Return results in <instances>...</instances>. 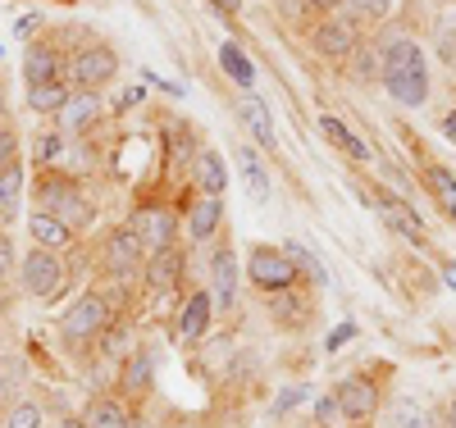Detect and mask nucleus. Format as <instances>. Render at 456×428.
Returning a JSON list of instances; mask_svg holds the SVG:
<instances>
[{
  "instance_id": "obj_11",
  "label": "nucleus",
  "mask_w": 456,
  "mask_h": 428,
  "mask_svg": "<svg viewBox=\"0 0 456 428\" xmlns=\"http://www.w3.org/2000/svg\"><path fill=\"white\" fill-rule=\"evenodd\" d=\"M28 232L37 238V246H42V251H64V246H73V228H69L64 219L46 214V210H37V214L28 219Z\"/></svg>"
},
{
  "instance_id": "obj_17",
  "label": "nucleus",
  "mask_w": 456,
  "mask_h": 428,
  "mask_svg": "<svg viewBox=\"0 0 456 428\" xmlns=\"http://www.w3.org/2000/svg\"><path fill=\"white\" fill-rule=\"evenodd\" d=\"M178 274H183V255L169 246V251H156L146 260V287L151 292H169L174 283H178Z\"/></svg>"
},
{
  "instance_id": "obj_41",
  "label": "nucleus",
  "mask_w": 456,
  "mask_h": 428,
  "mask_svg": "<svg viewBox=\"0 0 456 428\" xmlns=\"http://www.w3.org/2000/svg\"><path fill=\"white\" fill-rule=\"evenodd\" d=\"M352 337H356V324H342V328L329 337V346H342V342H352Z\"/></svg>"
},
{
  "instance_id": "obj_14",
  "label": "nucleus",
  "mask_w": 456,
  "mask_h": 428,
  "mask_svg": "<svg viewBox=\"0 0 456 428\" xmlns=\"http://www.w3.org/2000/svg\"><path fill=\"white\" fill-rule=\"evenodd\" d=\"M101 119V96L96 92H78V96H69V105L60 109V128L64 133H83Z\"/></svg>"
},
{
  "instance_id": "obj_24",
  "label": "nucleus",
  "mask_w": 456,
  "mask_h": 428,
  "mask_svg": "<svg viewBox=\"0 0 456 428\" xmlns=\"http://www.w3.org/2000/svg\"><path fill=\"white\" fill-rule=\"evenodd\" d=\"M320 133H324L338 150H347L352 160H370V146H365V141H361L347 124H342V119H329V114H324V119H320Z\"/></svg>"
},
{
  "instance_id": "obj_25",
  "label": "nucleus",
  "mask_w": 456,
  "mask_h": 428,
  "mask_svg": "<svg viewBox=\"0 0 456 428\" xmlns=\"http://www.w3.org/2000/svg\"><path fill=\"white\" fill-rule=\"evenodd\" d=\"M238 165H242V182H247V191H251V201H270V174H265V165L256 160V150H238Z\"/></svg>"
},
{
  "instance_id": "obj_15",
  "label": "nucleus",
  "mask_w": 456,
  "mask_h": 428,
  "mask_svg": "<svg viewBox=\"0 0 456 428\" xmlns=\"http://www.w3.org/2000/svg\"><path fill=\"white\" fill-rule=\"evenodd\" d=\"M238 114H242L247 133H251L265 150H274V146H279V137H274V119H270V109H265V101H260V96H242Z\"/></svg>"
},
{
  "instance_id": "obj_29",
  "label": "nucleus",
  "mask_w": 456,
  "mask_h": 428,
  "mask_svg": "<svg viewBox=\"0 0 456 428\" xmlns=\"http://www.w3.org/2000/svg\"><path fill=\"white\" fill-rule=\"evenodd\" d=\"M28 105H32L37 114H60V109L69 105V92H64V83H42V87H28Z\"/></svg>"
},
{
  "instance_id": "obj_30",
  "label": "nucleus",
  "mask_w": 456,
  "mask_h": 428,
  "mask_svg": "<svg viewBox=\"0 0 456 428\" xmlns=\"http://www.w3.org/2000/svg\"><path fill=\"white\" fill-rule=\"evenodd\" d=\"M219 64H224V73L233 77V83H242V87H251V77H256V69L247 64V55L233 46V42H224L219 46Z\"/></svg>"
},
{
  "instance_id": "obj_36",
  "label": "nucleus",
  "mask_w": 456,
  "mask_h": 428,
  "mask_svg": "<svg viewBox=\"0 0 456 428\" xmlns=\"http://www.w3.org/2000/svg\"><path fill=\"white\" fill-rule=\"evenodd\" d=\"M333 419H342V410H338V401H333V392H329V397H320V401H315V424H320V428H329Z\"/></svg>"
},
{
  "instance_id": "obj_18",
  "label": "nucleus",
  "mask_w": 456,
  "mask_h": 428,
  "mask_svg": "<svg viewBox=\"0 0 456 428\" xmlns=\"http://www.w3.org/2000/svg\"><path fill=\"white\" fill-rule=\"evenodd\" d=\"M124 392H133V397H146L151 392V383H156V356L151 351H133L128 360H124Z\"/></svg>"
},
{
  "instance_id": "obj_12",
  "label": "nucleus",
  "mask_w": 456,
  "mask_h": 428,
  "mask_svg": "<svg viewBox=\"0 0 456 428\" xmlns=\"http://www.w3.org/2000/svg\"><path fill=\"white\" fill-rule=\"evenodd\" d=\"M379 214H384V223L388 228H397L402 238H411V242H425V223H420V214H415L406 201H397V197H379Z\"/></svg>"
},
{
  "instance_id": "obj_35",
  "label": "nucleus",
  "mask_w": 456,
  "mask_h": 428,
  "mask_svg": "<svg viewBox=\"0 0 456 428\" xmlns=\"http://www.w3.org/2000/svg\"><path fill=\"white\" fill-rule=\"evenodd\" d=\"M306 397H311V387H288V392H283V397L274 401V419H283L288 410H297V406L306 401Z\"/></svg>"
},
{
  "instance_id": "obj_38",
  "label": "nucleus",
  "mask_w": 456,
  "mask_h": 428,
  "mask_svg": "<svg viewBox=\"0 0 456 428\" xmlns=\"http://www.w3.org/2000/svg\"><path fill=\"white\" fill-rule=\"evenodd\" d=\"M356 73H361V77H374V73H379V69H374V51H361V46H356ZM379 77H384V73H379Z\"/></svg>"
},
{
  "instance_id": "obj_33",
  "label": "nucleus",
  "mask_w": 456,
  "mask_h": 428,
  "mask_svg": "<svg viewBox=\"0 0 456 428\" xmlns=\"http://www.w3.org/2000/svg\"><path fill=\"white\" fill-rule=\"evenodd\" d=\"M101 351H105L110 360H128V324H110V328L101 333Z\"/></svg>"
},
{
  "instance_id": "obj_31",
  "label": "nucleus",
  "mask_w": 456,
  "mask_h": 428,
  "mask_svg": "<svg viewBox=\"0 0 456 428\" xmlns=\"http://www.w3.org/2000/svg\"><path fill=\"white\" fill-rule=\"evenodd\" d=\"M19 197H23V169H5L0 174V214H19Z\"/></svg>"
},
{
  "instance_id": "obj_20",
  "label": "nucleus",
  "mask_w": 456,
  "mask_h": 428,
  "mask_svg": "<svg viewBox=\"0 0 456 428\" xmlns=\"http://www.w3.org/2000/svg\"><path fill=\"white\" fill-rule=\"evenodd\" d=\"M219 219H224V201L219 197H197L192 210H187V232H192L197 242H206L210 232L219 228Z\"/></svg>"
},
{
  "instance_id": "obj_43",
  "label": "nucleus",
  "mask_w": 456,
  "mask_h": 428,
  "mask_svg": "<svg viewBox=\"0 0 456 428\" xmlns=\"http://www.w3.org/2000/svg\"><path fill=\"white\" fill-rule=\"evenodd\" d=\"M306 5H315V10H338L342 0H306Z\"/></svg>"
},
{
  "instance_id": "obj_42",
  "label": "nucleus",
  "mask_w": 456,
  "mask_h": 428,
  "mask_svg": "<svg viewBox=\"0 0 456 428\" xmlns=\"http://www.w3.org/2000/svg\"><path fill=\"white\" fill-rule=\"evenodd\" d=\"M443 283L456 292V260H447V264H443Z\"/></svg>"
},
{
  "instance_id": "obj_45",
  "label": "nucleus",
  "mask_w": 456,
  "mask_h": 428,
  "mask_svg": "<svg viewBox=\"0 0 456 428\" xmlns=\"http://www.w3.org/2000/svg\"><path fill=\"white\" fill-rule=\"evenodd\" d=\"M443 128H447V137H456V109H452L447 119H443Z\"/></svg>"
},
{
  "instance_id": "obj_13",
  "label": "nucleus",
  "mask_w": 456,
  "mask_h": 428,
  "mask_svg": "<svg viewBox=\"0 0 456 428\" xmlns=\"http://www.w3.org/2000/svg\"><path fill=\"white\" fill-rule=\"evenodd\" d=\"M210 333V292H192L178 315V337L183 342H201Z\"/></svg>"
},
{
  "instance_id": "obj_26",
  "label": "nucleus",
  "mask_w": 456,
  "mask_h": 428,
  "mask_svg": "<svg viewBox=\"0 0 456 428\" xmlns=\"http://www.w3.org/2000/svg\"><path fill=\"white\" fill-rule=\"evenodd\" d=\"M83 419H87V428H133V419H128V410H124L119 401H110V397H101V401H92Z\"/></svg>"
},
{
  "instance_id": "obj_37",
  "label": "nucleus",
  "mask_w": 456,
  "mask_h": 428,
  "mask_svg": "<svg viewBox=\"0 0 456 428\" xmlns=\"http://www.w3.org/2000/svg\"><path fill=\"white\" fill-rule=\"evenodd\" d=\"M14 274V246L5 242V238H0V283H5Z\"/></svg>"
},
{
  "instance_id": "obj_39",
  "label": "nucleus",
  "mask_w": 456,
  "mask_h": 428,
  "mask_svg": "<svg viewBox=\"0 0 456 428\" xmlns=\"http://www.w3.org/2000/svg\"><path fill=\"white\" fill-rule=\"evenodd\" d=\"M356 5H361L370 19H384V14L393 10V0H356Z\"/></svg>"
},
{
  "instance_id": "obj_16",
  "label": "nucleus",
  "mask_w": 456,
  "mask_h": 428,
  "mask_svg": "<svg viewBox=\"0 0 456 428\" xmlns=\"http://www.w3.org/2000/svg\"><path fill=\"white\" fill-rule=\"evenodd\" d=\"M60 51L55 46H32L28 60H23V73H28V87H42V83H60Z\"/></svg>"
},
{
  "instance_id": "obj_4",
  "label": "nucleus",
  "mask_w": 456,
  "mask_h": 428,
  "mask_svg": "<svg viewBox=\"0 0 456 428\" xmlns=\"http://www.w3.org/2000/svg\"><path fill=\"white\" fill-rule=\"evenodd\" d=\"M333 401H338L342 419L365 424V419L379 415V406H384V392H379V383H374V378L356 374V378H342V383L333 387Z\"/></svg>"
},
{
  "instance_id": "obj_32",
  "label": "nucleus",
  "mask_w": 456,
  "mask_h": 428,
  "mask_svg": "<svg viewBox=\"0 0 456 428\" xmlns=\"http://www.w3.org/2000/svg\"><path fill=\"white\" fill-rule=\"evenodd\" d=\"M0 428H42V410H37L32 401H14L5 410V419H0Z\"/></svg>"
},
{
  "instance_id": "obj_44",
  "label": "nucleus",
  "mask_w": 456,
  "mask_h": 428,
  "mask_svg": "<svg viewBox=\"0 0 456 428\" xmlns=\"http://www.w3.org/2000/svg\"><path fill=\"white\" fill-rule=\"evenodd\" d=\"M55 428H87V419H55Z\"/></svg>"
},
{
  "instance_id": "obj_40",
  "label": "nucleus",
  "mask_w": 456,
  "mask_h": 428,
  "mask_svg": "<svg viewBox=\"0 0 456 428\" xmlns=\"http://www.w3.org/2000/svg\"><path fill=\"white\" fill-rule=\"evenodd\" d=\"M60 150H64V137H46V141H42V150H37V155H42V165H51Z\"/></svg>"
},
{
  "instance_id": "obj_3",
  "label": "nucleus",
  "mask_w": 456,
  "mask_h": 428,
  "mask_svg": "<svg viewBox=\"0 0 456 428\" xmlns=\"http://www.w3.org/2000/svg\"><path fill=\"white\" fill-rule=\"evenodd\" d=\"M247 279L270 296V292H288V287H297V264L288 260V251L283 246H256L251 255H247Z\"/></svg>"
},
{
  "instance_id": "obj_34",
  "label": "nucleus",
  "mask_w": 456,
  "mask_h": 428,
  "mask_svg": "<svg viewBox=\"0 0 456 428\" xmlns=\"http://www.w3.org/2000/svg\"><path fill=\"white\" fill-rule=\"evenodd\" d=\"M19 165V137L10 128H0V174Z\"/></svg>"
},
{
  "instance_id": "obj_48",
  "label": "nucleus",
  "mask_w": 456,
  "mask_h": 428,
  "mask_svg": "<svg viewBox=\"0 0 456 428\" xmlns=\"http://www.w3.org/2000/svg\"><path fill=\"white\" fill-rule=\"evenodd\" d=\"M306 428H320V424H306Z\"/></svg>"
},
{
  "instance_id": "obj_10",
  "label": "nucleus",
  "mask_w": 456,
  "mask_h": 428,
  "mask_svg": "<svg viewBox=\"0 0 456 428\" xmlns=\"http://www.w3.org/2000/svg\"><path fill=\"white\" fill-rule=\"evenodd\" d=\"M356 46H361L356 28L347 19H329V23L315 28V51L329 55V60H347V55H356Z\"/></svg>"
},
{
  "instance_id": "obj_23",
  "label": "nucleus",
  "mask_w": 456,
  "mask_h": 428,
  "mask_svg": "<svg viewBox=\"0 0 456 428\" xmlns=\"http://www.w3.org/2000/svg\"><path fill=\"white\" fill-rule=\"evenodd\" d=\"M197 187H201V197H224L228 174H224V160H219L215 150H201L197 155Z\"/></svg>"
},
{
  "instance_id": "obj_7",
  "label": "nucleus",
  "mask_w": 456,
  "mask_h": 428,
  "mask_svg": "<svg viewBox=\"0 0 456 428\" xmlns=\"http://www.w3.org/2000/svg\"><path fill=\"white\" fill-rule=\"evenodd\" d=\"M105 269L114 279H133L137 269H146V246L133 228H114L105 242Z\"/></svg>"
},
{
  "instance_id": "obj_21",
  "label": "nucleus",
  "mask_w": 456,
  "mask_h": 428,
  "mask_svg": "<svg viewBox=\"0 0 456 428\" xmlns=\"http://www.w3.org/2000/svg\"><path fill=\"white\" fill-rule=\"evenodd\" d=\"M384 428H434L429 410L420 401H411V397H397L384 406Z\"/></svg>"
},
{
  "instance_id": "obj_28",
  "label": "nucleus",
  "mask_w": 456,
  "mask_h": 428,
  "mask_svg": "<svg viewBox=\"0 0 456 428\" xmlns=\"http://www.w3.org/2000/svg\"><path fill=\"white\" fill-rule=\"evenodd\" d=\"M283 251H288V260L297 264V274H306L315 287H329V274H324V264H320V255H315V251H306L301 242H288Z\"/></svg>"
},
{
  "instance_id": "obj_46",
  "label": "nucleus",
  "mask_w": 456,
  "mask_h": 428,
  "mask_svg": "<svg viewBox=\"0 0 456 428\" xmlns=\"http://www.w3.org/2000/svg\"><path fill=\"white\" fill-rule=\"evenodd\" d=\"M215 5H219L224 14H233V10H238V0H215Z\"/></svg>"
},
{
  "instance_id": "obj_6",
  "label": "nucleus",
  "mask_w": 456,
  "mask_h": 428,
  "mask_svg": "<svg viewBox=\"0 0 456 428\" xmlns=\"http://www.w3.org/2000/svg\"><path fill=\"white\" fill-rule=\"evenodd\" d=\"M42 201H46V214L64 219L73 232H78L83 223H92V201L83 197L78 187H69V182H55V178H46V182H42Z\"/></svg>"
},
{
  "instance_id": "obj_1",
  "label": "nucleus",
  "mask_w": 456,
  "mask_h": 428,
  "mask_svg": "<svg viewBox=\"0 0 456 428\" xmlns=\"http://www.w3.org/2000/svg\"><path fill=\"white\" fill-rule=\"evenodd\" d=\"M384 87L402 105H425V96H429V64H425V51L415 46L411 36H393V42L384 46Z\"/></svg>"
},
{
  "instance_id": "obj_22",
  "label": "nucleus",
  "mask_w": 456,
  "mask_h": 428,
  "mask_svg": "<svg viewBox=\"0 0 456 428\" xmlns=\"http://www.w3.org/2000/svg\"><path fill=\"white\" fill-rule=\"evenodd\" d=\"M210 274H215V292L224 305H233L238 301V251H215V264H210Z\"/></svg>"
},
{
  "instance_id": "obj_19",
  "label": "nucleus",
  "mask_w": 456,
  "mask_h": 428,
  "mask_svg": "<svg viewBox=\"0 0 456 428\" xmlns=\"http://www.w3.org/2000/svg\"><path fill=\"white\" fill-rule=\"evenodd\" d=\"M265 305H270V319H279L283 328H301V324L311 319L306 301H301L292 287H288V292H270V296H265Z\"/></svg>"
},
{
  "instance_id": "obj_5",
  "label": "nucleus",
  "mask_w": 456,
  "mask_h": 428,
  "mask_svg": "<svg viewBox=\"0 0 456 428\" xmlns=\"http://www.w3.org/2000/svg\"><path fill=\"white\" fill-rule=\"evenodd\" d=\"M19 274H23V292H28V296L51 301V296H60V287H64V260H60L55 251H28Z\"/></svg>"
},
{
  "instance_id": "obj_27",
  "label": "nucleus",
  "mask_w": 456,
  "mask_h": 428,
  "mask_svg": "<svg viewBox=\"0 0 456 428\" xmlns=\"http://www.w3.org/2000/svg\"><path fill=\"white\" fill-rule=\"evenodd\" d=\"M425 187L438 197V206L456 219V174H452V169H443V165H429V169H425Z\"/></svg>"
},
{
  "instance_id": "obj_2",
  "label": "nucleus",
  "mask_w": 456,
  "mask_h": 428,
  "mask_svg": "<svg viewBox=\"0 0 456 428\" xmlns=\"http://www.w3.org/2000/svg\"><path fill=\"white\" fill-rule=\"evenodd\" d=\"M110 324H114V319H110V301H105L101 292L78 296V301H73V305L64 310V319H60L64 337H69V342H78V346L101 342V333H105Z\"/></svg>"
},
{
  "instance_id": "obj_8",
  "label": "nucleus",
  "mask_w": 456,
  "mask_h": 428,
  "mask_svg": "<svg viewBox=\"0 0 456 428\" xmlns=\"http://www.w3.org/2000/svg\"><path fill=\"white\" fill-rule=\"evenodd\" d=\"M69 73H73V83H78L83 92H96V87H105L110 77L119 73V60H114L110 46H87V51L73 55Z\"/></svg>"
},
{
  "instance_id": "obj_9",
  "label": "nucleus",
  "mask_w": 456,
  "mask_h": 428,
  "mask_svg": "<svg viewBox=\"0 0 456 428\" xmlns=\"http://www.w3.org/2000/svg\"><path fill=\"white\" fill-rule=\"evenodd\" d=\"M128 228L142 238L146 255H156V251H169V246H174V214H169V210H160V206L142 210V214H137Z\"/></svg>"
},
{
  "instance_id": "obj_47",
  "label": "nucleus",
  "mask_w": 456,
  "mask_h": 428,
  "mask_svg": "<svg viewBox=\"0 0 456 428\" xmlns=\"http://www.w3.org/2000/svg\"><path fill=\"white\" fill-rule=\"evenodd\" d=\"M447 428H456V401L447 406Z\"/></svg>"
}]
</instances>
